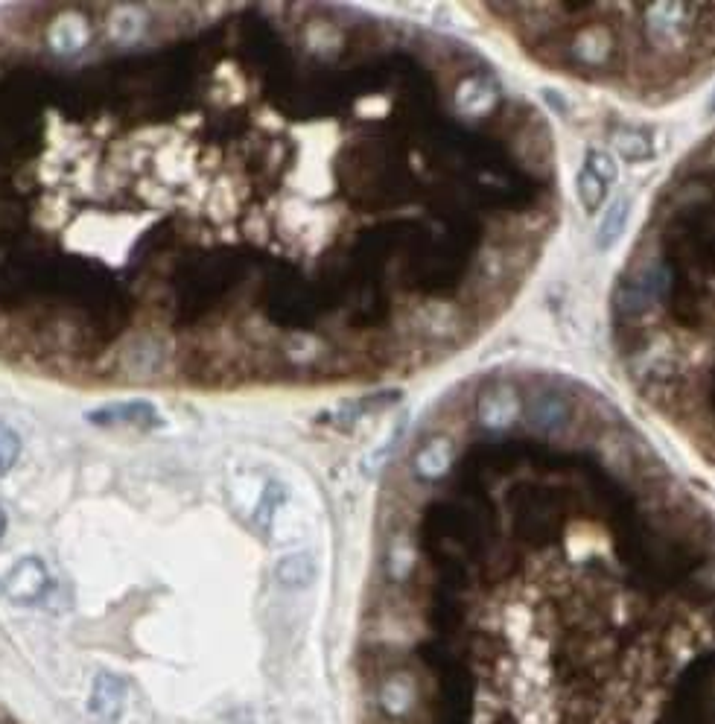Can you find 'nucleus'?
<instances>
[{
	"instance_id": "1",
	"label": "nucleus",
	"mask_w": 715,
	"mask_h": 724,
	"mask_svg": "<svg viewBox=\"0 0 715 724\" xmlns=\"http://www.w3.org/2000/svg\"><path fill=\"white\" fill-rule=\"evenodd\" d=\"M453 59L324 6L0 12V357L214 389L453 345L491 114Z\"/></svg>"
},
{
	"instance_id": "2",
	"label": "nucleus",
	"mask_w": 715,
	"mask_h": 724,
	"mask_svg": "<svg viewBox=\"0 0 715 724\" xmlns=\"http://www.w3.org/2000/svg\"><path fill=\"white\" fill-rule=\"evenodd\" d=\"M3 590H6V596H9L12 602H24V605L36 602L38 596L47 590V570H44V564H41L38 558L21 561V564L6 576Z\"/></svg>"
},
{
	"instance_id": "3",
	"label": "nucleus",
	"mask_w": 715,
	"mask_h": 724,
	"mask_svg": "<svg viewBox=\"0 0 715 724\" xmlns=\"http://www.w3.org/2000/svg\"><path fill=\"white\" fill-rule=\"evenodd\" d=\"M123 701H126L123 681H117V678H111V675H100V678L94 681L88 707H91V713H94L97 719H103L106 724H114L120 719V713H123Z\"/></svg>"
},
{
	"instance_id": "4",
	"label": "nucleus",
	"mask_w": 715,
	"mask_h": 724,
	"mask_svg": "<svg viewBox=\"0 0 715 724\" xmlns=\"http://www.w3.org/2000/svg\"><path fill=\"white\" fill-rule=\"evenodd\" d=\"M628 214H631V199H619L608 214H605V219L599 222V246H602V249L616 246V240H619L622 231H625Z\"/></svg>"
},
{
	"instance_id": "5",
	"label": "nucleus",
	"mask_w": 715,
	"mask_h": 724,
	"mask_svg": "<svg viewBox=\"0 0 715 724\" xmlns=\"http://www.w3.org/2000/svg\"><path fill=\"white\" fill-rule=\"evenodd\" d=\"M313 573H316V567H313V561H310L307 555H289V558H284V561L278 564V579L289 584V587H304V584H310Z\"/></svg>"
},
{
	"instance_id": "6",
	"label": "nucleus",
	"mask_w": 715,
	"mask_h": 724,
	"mask_svg": "<svg viewBox=\"0 0 715 724\" xmlns=\"http://www.w3.org/2000/svg\"><path fill=\"white\" fill-rule=\"evenodd\" d=\"M575 187H578V199H581V205H584L590 214H593V211L605 202V196H608V181L593 176L590 170H581V176L575 181Z\"/></svg>"
},
{
	"instance_id": "7",
	"label": "nucleus",
	"mask_w": 715,
	"mask_h": 724,
	"mask_svg": "<svg viewBox=\"0 0 715 724\" xmlns=\"http://www.w3.org/2000/svg\"><path fill=\"white\" fill-rule=\"evenodd\" d=\"M584 170H590L593 176H599V179L608 181V184L616 179V173H619L613 155H610V152H599V149H593V152L587 155V167H584Z\"/></svg>"
},
{
	"instance_id": "8",
	"label": "nucleus",
	"mask_w": 715,
	"mask_h": 724,
	"mask_svg": "<svg viewBox=\"0 0 715 724\" xmlns=\"http://www.w3.org/2000/svg\"><path fill=\"white\" fill-rule=\"evenodd\" d=\"M619 146H622L631 158H645V155H648V144H645L643 135H622Z\"/></svg>"
},
{
	"instance_id": "9",
	"label": "nucleus",
	"mask_w": 715,
	"mask_h": 724,
	"mask_svg": "<svg viewBox=\"0 0 715 724\" xmlns=\"http://www.w3.org/2000/svg\"><path fill=\"white\" fill-rule=\"evenodd\" d=\"M0 535H3V511H0Z\"/></svg>"
}]
</instances>
